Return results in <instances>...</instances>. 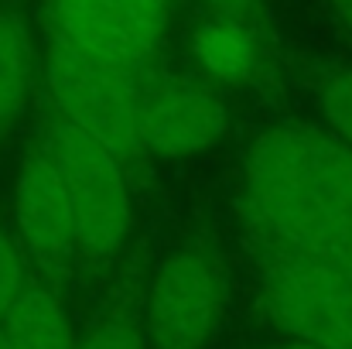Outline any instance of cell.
I'll return each mask as SVG.
<instances>
[{"label":"cell","instance_id":"6da1fadb","mask_svg":"<svg viewBox=\"0 0 352 349\" xmlns=\"http://www.w3.org/2000/svg\"><path fill=\"white\" fill-rule=\"evenodd\" d=\"M256 226L291 253H352V144L315 127H274L243 165Z\"/></svg>","mask_w":352,"mask_h":349},{"label":"cell","instance_id":"7a4b0ae2","mask_svg":"<svg viewBox=\"0 0 352 349\" xmlns=\"http://www.w3.org/2000/svg\"><path fill=\"white\" fill-rule=\"evenodd\" d=\"M45 154L69 192L79 226V250L89 260H107L130 230V195L120 158L69 120L52 123Z\"/></svg>","mask_w":352,"mask_h":349},{"label":"cell","instance_id":"3957f363","mask_svg":"<svg viewBox=\"0 0 352 349\" xmlns=\"http://www.w3.org/2000/svg\"><path fill=\"white\" fill-rule=\"evenodd\" d=\"M270 319L301 343L352 349V253H291L267 274Z\"/></svg>","mask_w":352,"mask_h":349},{"label":"cell","instance_id":"277c9868","mask_svg":"<svg viewBox=\"0 0 352 349\" xmlns=\"http://www.w3.org/2000/svg\"><path fill=\"white\" fill-rule=\"evenodd\" d=\"M45 76L62 120L93 134L117 158L140 151V96L130 72L72 48L55 34Z\"/></svg>","mask_w":352,"mask_h":349},{"label":"cell","instance_id":"5b68a950","mask_svg":"<svg viewBox=\"0 0 352 349\" xmlns=\"http://www.w3.org/2000/svg\"><path fill=\"white\" fill-rule=\"evenodd\" d=\"M52 17L62 41L133 72L151 62L164 34L168 0H52Z\"/></svg>","mask_w":352,"mask_h":349},{"label":"cell","instance_id":"8992f818","mask_svg":"<svg viewBox=\"0 0 352 349\" xmlns=\"http://www.w3.org/2000/svg\"><path fill=\"white\" fill-rule=\"evenodd\" d=\"M216 274L206 257L178 250L154 271L147 339L154 349H202L216 326Z\"/></svg>","mask_w":352,"mask_h":349},{"label":"cell","instance_id":"52a82bcc","mask_svg":"<svg viewBox=\"0 0 352 349\" xmlns=\"http://www.w3.org/2000/svg\"><path fill=\"white\" fill-rule=\"evenodd\" d=\"M226 127L223 100L192 79H164L140 100V151L157 158L202 154L223 140Z\"/></svg>","mask_w":352,"mask_h":349},{"label":"cell","instance_id":"ba28073f","mask_svg":"<svg viewBox=\"0 0 352 349\" xmlns=\"http://www.w3.org/2000/svg\"><path fill=\"white\" fill-rule=\"evenodd\" d=\"M17 230L45 274H65L79 250V226L69 202V192L48 161V154H31L17 175L14 192Z\"/></svg>","mask_w":352,"mask_h":349},{"label":"cell","instance_id":"9c48e42d","mask_svg":"<svg viewBox=\"0 0 352 349\" xmlns=\"http://www.w3.org/2000/svg\"><path fill=\"white\" fill-rule=\"evenodd\" d=\"M3 349H79L62 302L45 288H24L0 322Z\"/></svg>","mask_w":352,"mask_h":349},{"label":"cell","instance_id":"30bf717a","mask_svg":"<svg viewBox=\"0 0 352 349\" xmlns=\"http://www.w3.org/2000/svg\"><path fill=\"white\" fill-rule=\"evenodd\" d=\"M192 52L199 65L223 83H243L256 65V48L243 21H226V17L206 21L192 38Z\"/></svg>","mask_w":352,"mask_h":349},{"label":"cell","instance_id":"8fae6325","mask_svg":"<svg viewBox=\"0 0 352 349\" xmlns=\"http://www.w3.org/2000/svg\"><path fill=\"white\" fill-rule=\"evenodd\" d=\"M31 76V48L21 21L14 14H0V127L14 123L28 100Z\"/></svg>","mask_w":352,"mask_h":349},{"label":"cell","instance_id":"7c38bea8","mask_svg":"<svg viewBox=\"0 0 352 349\" xmlns=\"http://www.w3.org/2000/svg\"><path fill=\"white\" fill-rule=\"evenodd\" d=\"M322 114L339 140L352 144V69H339L322 86Z\"/></svg>","mask_w":352,"mask_h":349},{"label":"cell","instance_id":"4fadbf2b","mask_svg":"<svg viewBox=\"0 0 352 349\" xmlns=\"http://www.w3.org/2000/svg\"><path fill=\"white\" fill-rule=\"evenodd\" d=\"M21 295H24V267H21L17 246L0 230V322Z\"/></svg>","mask_w":352,"mask_h":349},{"label":"cell","instance_id":"5bb4252c","mask_svg":"<svg viewBox=\"0 0 352 349\" xmlns=\"http://www.w3.org/2000/svg\"><path fill=\"white\" fill-rule=\"evenodd\" d=\"M79 349H144V339L133 326L126 322H107L100 326Z\"/></svg>","mask_w":352,"mask_h":349},{"label":"cell","instance_id":"9a60e30c","mask_svg":"<svg viewBox=\"0 0 352 349\" xmlns=\"http://www.w3.org/2000/svg\"><path fill=\"white\" fill-rule=\"evenodd\" d=\"M216 17H226V21H243V17H250L253 10H256V3L260 0H202Z\"/></svg>","mask_w":352,"mask_h":349},{"label":"cell","instance_id":"2e32d148","mask_svg":"<svg viewBox=\"0 0 352 349\" xmlns=\"http://www.w3.org/2000/svg\"><path fill=\"white\" fill-rule=\"evenodd\" d=\"M332 3V10H336V17L342 21V28L352 34V0H329Z\"/></svg>","mask_w":352,"mask_h":349},{"label":"cell","instance_id":"e0dca14e","mask_svg":"<svg viewBox=\"0 0 352 349\" xmlns=\"http://www.w3.org/2000/svg\"><path fill=\"white\" fill-rule=\"evenodd\" d=\"M284 349H318V346H311V343H301V339H294L291 346H284Z\"/></svg>","mask_w":352,"mask_h":349},{"label":"cell","instance_id":"ac0fdd59","mask_svg":"<svg viewBox=\"0 0 352 349\" xmlns=\"http://www.w3.org/2000/svg\"><path fill=\"white\" fill-rule=\"evenodd\" d=\"M0 349H3V343H0Z\"/></svg>","mask_w":352,"mask_h":349}]
</instances>
